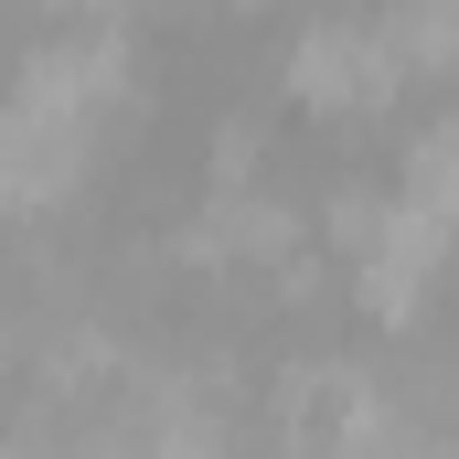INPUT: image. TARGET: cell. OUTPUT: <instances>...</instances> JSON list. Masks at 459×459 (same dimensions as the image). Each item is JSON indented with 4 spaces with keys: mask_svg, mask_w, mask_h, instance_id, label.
<instances>
[{
    "mask_svg": "<svg viewBox=\"0 0 459 459\" xmlns=\"http://www.w3.org/2000/svg\"><path fill=\"white\" fill-rule=\"evenodd\" d=\"M374 22H385V43H395V65H406L417 97L459 86V0H374Z\"/></svg>",
    "mask_w": 459,
    "mask_h": 459,
    "instance_id": "4",
    "label": "cell"
},
{
    "mask_svg": "<svg viewBox=\"0 0 459 459\" xmlns=\"http://www.w3.org/2000/svg\"><path fill=\"white\" fill-rule=\"evenodd\" d=\"M150 128V54L117 22H54L0 75V225H65Z\"/></svg>",
    "mask_w": 459,
    "mask_h": 459,
    "instance_id": "1",
    "label": "cell"
},
{
    "mask_svg": "<svg viewBox=\"0 0 459 459\" xmlns=\"http://www.w3.org/2000/svg\"><path fill=\"white\" fill-rule=\"evenodd\" d=\"M385 182H395L406 204H428V214L459 235V97H449L438 117H417V128L395 139V171H385Z\"/></svg>",
    "mask_w": 459,
    "mask_h": 459,
    "instance_id": "3",
    "label": "cell"
},
{
    "mask_svg": "<svg viewBox=\"0 0 459 459\" xmlns=\"http://www.w3.org/2000/svg\"><path fill=\"white\" fill-rule=\"evenodd\" d=\"M406 97L417 86H406L395 43L374 22V0H321V11L289 22V43H278V108L289 117H310L332 139H363V128H385Z\"/></svg>",
    "mask_w": 459,
    "mask_h": 459,
    "instance_id": "2",
    "label": "cell"
}]
</instances>
